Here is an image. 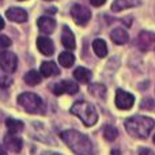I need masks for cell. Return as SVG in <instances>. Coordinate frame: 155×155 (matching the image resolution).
Instances as JSON below:
<instances>
[{"mask_svg":"<svg viewBox=\"0 0 155 155\" xmlns=\"http://www.w3.org/2000/svg\"><path fill=\"white\" fill-rule=\"evenodd\" d=\"M61 139L76 155H94L93 143L86 135L80 134L75 129H68L61 132Z\"/></svg>","mask_w":155,"mask_h":155,"instance_id":"cell-1","label":"cell"},{"mask_svg":"<svg viewBox=\"0 0 155 155\" xmlns=\"http://www.w3.org/2000/svg\"><path fill=\"white\" fill-rule=\"evenodd\" d=\"M124 125H125L127 132L132 137L147 139L155 127V121L147 116H132V117L127 118Z\"/></svg>","mask_w":155,"mask_h":155,"instance_id":"cell-2","label":"cell"},{"mask_svg":"<svg viewBox=\"0 0 155 155\" xmlns=\"http://www.w3.org/2000/svg\"><path fill=\"white\" fill-rule=\"evenodd\" d=\"M71 113L75 114L82 120V123L86 127H93L98 120V113H97L95 107L86 101H78L71 107Z\"/></svg>","mask_w":155,"mask_h":155,"instance_id":"cell-3","label":"cell"},{"mask_svg":"<svg viewBox=\"0 0 155 155\" xmlns=\"http://www.w3.org/2000/svg\"><path fill=\"white\" fill-rule=\"evenodd\" d=\"M18 104L26 110L27 113H42L45 110L44 101L34 93H23L18 97Z\"/></svg>","mask_w":155,"mask_h":155,"instance_id":"cell-4","label":"cell"},{"mask_svg":"<svg viewBox=\"0 0 155 155\" xmlns=\"http://www.w3.org/2000/svg\"><path fill=\"white\" fill-rule=\"evenodd\" d=\"M71 15H72V19L75 21V23L79 25V26L86 25L91 18L90 10L82 4H74L71 7Z\"/></svg>","mask_w":155,"mask_h":155,"instance_id":"cell-5","label":"cell"},{"mask_svg":"<svg viewBox=\"0 0 155 155\" xmlns=\"http://www.w3.org/2000/svg\"><path fill=\"white\" fill-rule=\"evenodd\" d=\"M114 102H116V106L120 110H129L135 104V97L131 93H128V91H124L121 88H118L116 91Z\"/></svg>","mask_w":155,"mask_h":155,"instance_id":"cell-6","label":"cell"},{"mask_svg":"<svg viewBox=\"0 0 155 155\" xmlns=\"http://www.w3.org/2000/svg\"><path fill=\"white\" fill-rule=\"evenodd\" d=\"M136 45H137V48L143 52L155 51V33L140 31V34L137 35Z\"/></svg>","mask_w":155,"mask_h":155,"instance_id":"cell-7","label":"cell"},{"mask_svg":"<svg viewBox=\"0 0 155 155\" xmlns=\"http://www.w3.org/2000/svg\"><path fill=\"white\" fill-rule=\"evenodd\" d=\"M18 65V59L11 52H2L0 53V68L4 72H14Z\"/></svg>","mask_w":155,"mask_h":155,"instance_id":"cell-8","label":"cell"},{"mask_svg":"<svg viewBox=\"0 0 155 155\" xmlns=\"http://www.w3.org/2000/svg\"><path fill=\"white\" fill-rule=\"evenodd\" d=\"M52 91L56 95H61V94H76L79 91V87L75 82L72 80H63V82L57 83L52 87Z\"/></svg>","mask_w":155,"mask_h":155,"instance_id":"cell-9","label":"cell"},{"mask_svg":"<svg viewBox=\"0 0 155 155\" xmlns=\"http://www.w3.org/2000/svg\"><path fill=\"white\" fill-rule=\"evenodd\" d=\"M37 48L45 56H52L54 52V45L53 41L48 37H38L37 38Z\"/></svg>","mask_w":155,"mask_h":155,"instance_id":"cell-10","label":"cell"},{"mask_svg":"<svg viewBox=\"0 0 155 155\" xmlns=\"http://www.w3.org/2000/svg\"><path fill=\"white\" fill-rule=\"evenodd\" d=\"M7 18L12 22H18V23H22V22L27 21V12L23 10V8H18V7H12L10 10H7L5 12Z\"/></svg>","mask_w":155,"mask_h":155,"instance_id":"cell-11","label":"cell"},{"mask_svg":"<svg viewBox=\"0 0 155 155\" xmlns=\"http://www.w3.org/2000/svg\"><path fill=\"white\" fill-rule=\"evenodd\" d=\"M37 25H38V29L42 33H45V34H51V33H53L54 29H56V22H54V19L49 18V16H41V18H38Z\"/></svg>","mask_w":155,"mask_h":155,"instance_id":"cell-12","label":"cell"},{"mask_svg":"<svg viewBox=\"0 0 155 155\" xmlns=\"http://www.w3.org/2000/svg\"><path fill=\"white\" fill-rule=\"evenodd\" d=\"M61 42L64 45V48L70 49H75V45H76V41H75V35L74 33L71 31V29L68 26H64L63 27V34H61Z\"/></svg>","mask_w":155,"mask_h":155,"instance_id":"cell-13","label":"cell"},{"mask_svg":"<svg viewBox=\"0 0 155 155\" xmlns=\"http://www.w3.org/2000/svg\"><path fill=\"white\" fill-rule=\"evenodd\" d=\"M140 5V0H114L112 4V11L113 12H120L127 8L137 7Z\"/></svg>","mask_w":155,"mask_h":155,"instance_id":"cell-14","label":"cell"},{"mask_svg":"<svg viewBox=\"0 0 155 155\" xmlns=\"http://www.w3.org/2000/svg\"><path fill=\"white\" fill-rule=\"evenodd\" d=\"M4 146L7 150L12 151V153H19L22 150V140L16 137L15 135H7L4 137Z\"/></svg>","mask_w":155,"mask_h":155,"instance_id":"cell-15","label":"cell"},{"mask_svg":"<svg viewBox=\"0 0 155 155\" xmlns=\"http://www.w3.org/2000/svg\"><path fill=\"white\" fill-rule=\"evenodd\" d=\"M110 38H112V41L114 44H117V45H124V44L128 42L129 35L124 29L117 27V29H114L112 33H110Z\"/></svg>","mask_w":155,"mask_h":155,"instance_id":"cell-16","label":"cell"},{"mask_svg":"<svg viewBox=\"0 0 155 155\" xmlns=\"http://www.w3.org/2000/svg\"><path fill=\"white\" fill-rule=\"evenodd\" d=\"M40 71H41V75L42 76H56L60 74V70L57 68V65L54 64L53 61H44L40 67Z\"/></svg>","mask_w":155,"mask_h":155,"instance_id":"cell-17","label":"cell"},{"mask_svg":"<svg viewBox=\"0 0 155 155\" xmlns=\"http://www.w3.org/2000/svg\"><path fill=\"white\" fill-rule=\"evenodd\" d=\"M74 76L78 82L80 83H88L91 79V71L87 70L84 67H78L75 71H74Z\"/></svg>","mask_w":155,"mask_h":155,"instance_id":"cell-18","label":"cell"},{"mask_svg":"<svg viewBox=\"0 0 155 155\" xmlns=\"http://www.w3.org/2000/svg\"><path fill=\"white\" fill-rule=\"evenodd\" d=\"M93 49L95 52V54L98 57H105L107 54V46H106V42L101 38H97L94 40L93 42Z\"/></svg>","mask_w":155,"mask_h":155,"instance_id":"cell-19","label":"cell"},{"mask_svg":"<svg viewBox=\"0 0 155 155\" xmlns=\"http://www.w3.org/2000/svg\"><path fill=\"white\" fill-rule=\"evenodd\" d=\"M5 127H7L8 131L14 135L23 129V123L19 120H15V118H7V120H5Z\"/></svg>","mask_w":155,"mask_h":155,"instance_id":"cell-20","label":"cell"},{"mask_svg":"<svg viewBox=\"0 0 155 155\" xmlns=\"http://www.w3.org/2000/svg\"><path fill=\"white\" fill-rule=\"evenodd\" d=\"M59 63L65 68H70L74 65L75 63V56H74L71 52H63L59 56Z\"/></svg>","mask_w":155,"mask_h":155,"instance_id":"cell-21","label":"cell"},{"mask_svg":"<svg viewBox=\"0 0 155 155\" xmlns=\"http://www.w3.org/2000/svg\"><path fill=\"white\" fill-rule=\"evenodd\" d=\"M88 91H90L91 95L97 97V98H105V95H106V87H105L104 84H101V83H94V84H91L90 87H88Z\"/></svg>","mask_w":155,"mask_h":155,"instance_id":"cell-22","label":"cell"},{"mask_svg":"<svg viewBox=\"0 0 155 155\" xmlns=\"http://www.w3.org/2000/svg\"><path fill=\"white\" fill-rule=\"evenodd\" d=\"M25 82H26V84H29V86L38 84V83L41 82V74H38L37 71H34V70L29 71V72L25 75Z\"/></svg>","mask_w":155,"mask_h":155,"instance_id":"cell-23","label":"cell"},{"mask_svg":"<svg viewBox=\"0 0 155 155\" xmlns=\"http://www.w3.org/2000/svg\"><path fill=\"white\" fill-rule=\"evenodd\" d=\"M117 136H118V131L113 125H106L104 128V137L107 140V142H113V140H116Z\"/></svg>","mask_w":155,"mask_h":155,"instance_id":"cell-24","label":"cell"},{"mask_svg":"<svg viewBox=\"0 0 155 155\" xmlns=\"http://www.w3.org/2000/svg\"><path fill=\"white\" fill-rule=\"evenodd\" d=\"M11 45V40L7 37V35L0 34V49H5Z\"/></svg>","mask_w":155,"mask_h":155,"instance_id":"cell-25","label":"cell"},{"mask_svg":"<svg viewBox=\"0 0 155 155\" xmlns=\"http://www.w3.org/2000/svg\"><path fill=\"white\" fill-rule=\"evenodd\" d=\"M139 155H155L153 150H150V148H140L139 150Z\"/></svg>","mask_w":155,"mask_h":155,"instance_id":"cell-26","label":"cell"},{"mask_svg":"<svg viewBox=\"0 0 155 155\" xmlns=\"http://www.w3.org/2000/svg\"><path fill=\"white\" fill-rule=\"evenodd\" d=\"M154 102L151 101V99H144V101L142 102V107H147V109H150V107H153Z\"/></svg>","mask_w":155,"mask_h":155,"instance_id":"cell-27","label":"cell"},{"mask_svg":"<svg viewBox=\"0 0 155 155\" xmlns=\"http://www.w3.org/2000/svg\"><path fill=\"white\" fill-rule=\"evenodd\" d=\"M105 2H106V0H90V3L93 5H95V7H101Z\"/></svg>","mask_w":155,"mask_h":155,"instance_id":"cell-28","label":"cell"},{"mask_svg":"<svg viewBox=\"0 0 155 155\" xmlns=\"http://www.w3.org/2000/svg\"><path fill=\"white\" fill-rule=\"evenodd\" d=\"M0 155H7V153L4 151V148H3L2 146H0Z\"/></svg>","mask_w":155,"mask_h":155,"instance_id":"cell-29","label":"cell"},{"mask_svg":"<svg viewBox=\"0 0 155 155\" xmlns=\"http://www.w3.org/2000/svg\"><path fill=\"white\" fill-rule=\"evenodd\" d=\"M4 27V21H3V18H0V30Z\"/></svg>","mask_w":155,"mask_h":155,"instance_id":"cell-30","label":"cell"},{"mask_svg":"<svg viewBox=\"0 0 155 155\" xmlns=\"http://www.w3.org/2000/svg\"><path fill=\"white\" fill-rule=\"evenodd\" d=\"M46 155H60V154H56V153H51V154H46Z\"/></svg>","mask_w":155,"mask_h":155,"instance_id":"cell-31","label":"cell"},{"mask_svg":"<svg viewBox=\"0 0 155 155\" xmlns=\"http://www.w3.org/2000/svg\"><path fill=\"white\" fill-rule=\"evenodd\" d=\"M154 143H155V136H154Z\"/></svg>","mask_w":155,"mask_h":155,"instance_id":"cell-32","label":"cell"}]
</instances>
